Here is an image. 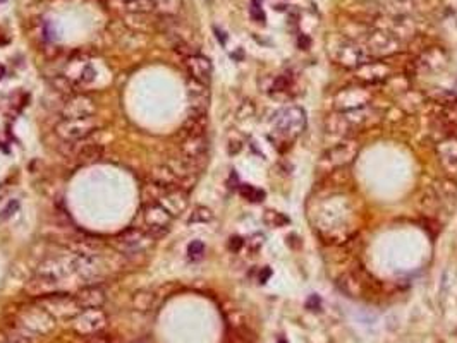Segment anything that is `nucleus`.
I'll return each mask as SVG.
<instances>
[{
  "mask_svg": "<svg viewBox=\"0 0 457 343\" xmlns=\"http://www.w3.org/2000/svg\"><path fill=\"white\" fill-rule=\"evenodd\" d=\"M326 53H328V57L334 64L353 70L370 60V55L366 53L363 45L351 38H345L340 33L328 34V38H326Z\"/></svg>",
  "mask_w": 457,
  "mask_h": 343,
  "instance_id": "obj_1",
  "label": "nucleus"
},
{
  "mask_svg": "<svg viewBox=\"0 0 457 343\" xmlns=\"http://www.w3.org/2000/svg\"><path fill=\"white\" fill-rule=\"evenodd\" d=\"M358 153H359V143L354 138L339 141L337 144L328 148L323 153L318 163V172L321 170L323 174L328 175L330 172L334 170L345 168V166H349L358 158Z\"/></svg>",
  "mask_w": 457,
  "mask_h": 343,
  "instance_id": "obj_2",
  "label": "nucleus"
},
{
  "mask_svg": "<svg viewBox=\"0 0 457 343\" xmlns=\"http://www.w3.org/2000/svg\"><path fill=\"white\" fill-rule=\"evenodd\" d=\"M363 47L370 57L380 60L394 57L395 53H399L400 48H403V42L397 36H394L390 31H387V29L371 28V31L363 40Z\"/></svg>",
  "mask_w": 457,
  "mask_h": 343,
  "instance_id": "obj_3",
  "label": "nucleus"
},
{
  "mask_svg": "<svg viewBox=\"0 0 457 343\" xmlns=\"http://www.w3.org/2000/svg\"><path fill=\"white\" fill-rule=\"evenodd\" d=\"M155 239L148 235L143 228H129L114 237L110 240V245L119 252L120 256H136L147 252L150 247H153Z\"/></svg>",
  "mask_w": 457,
  "mask_h": 343,
  "instance_id": "obj_4",
  "label": "nucleus"
},
{
  "mask_svg": "<svg viewBox=\"0 0 457 343\" xmlns=\"http://www.w3.org/2000/svg\"><path fill=\"white\" fill-rule=\"evenodd\" d=\"M38 306L43 307L55 321H72L83 311L74 295L64 294V292H57V294L38 299Z\"/></svg>",
  "mask_w": 457,
  "mask_h": 343,
  "instance_id": "obj_5",
  "label": "nucleus"
},
{
  "mask_svg": "<svg viewBox=\"0 0 457 343\" xmlns=\"http://www.w3.org/2000/svg\"><path fill=\"white\" fill-rule=\"evenodd\" d=\"M16 322L38 336L50 335V333L55 330V326H57V321L38 304L23 307V309L17 312Z\"/></svg>",
  "mask_w": 457,
  "mask_h": 343,
  "instance_id": "obj_6",
  "label": "nucleus"
},
{
  "mask_svg": "<svg viewBox=\"0 0 457 343\" xmlns=\"http://www.w3.org/2000/svg\"><path fill=\"white\" fill-rule=\"evenodd\" d=\"M334 110L349 112V110L364 108L373 102V91L366 88V84L345 86L334 94Z\"/></svg>",
  "mask_w": 457,
  "mask_h": 343,
  "instance_id": "obj_7",
  "label": "nucleus"
},
{
  "mask_svg": "<svg viewBox=\"0 0 457 343\" xmlns=\"http://www.w3.org/2000/svg\"><path fill=\"white\" fill-rule=\"evenodd\" d=\"M275 130L285 138L287 141L296 139L298 136L303 134L306 127V113L301 107H289L282 110L277 119H275Z\"/></svg>",
  "mask_w": 457,
  "mask_h": 343,
  "instance_id": "obj_8",
  "label": "nucleus"
},
{
  "mask_svg": "<svg viewBox=\"0 0 457 343\" xmlns=\"http://www.w3.org/2000/svg\"><path fill=\"white\" fill-rule=\"evenodd\" d=\"M174 216L163 208L162 204H144L143 206V221H144V232L152 235L155 240L163 237L170 228Z\"/></svg>",
  "mask_w": 457,
  "mask_h": 343,
  "instance_id": "obj_9",
  "label": "nucleus"
},
{
  "mask_svg": "<svg viewBox=\"0 0 457 343\" xmlns=\"http://www.w3.org/2000/svg\"><path fill=\"white\" fill-rule=\"evenodd\" d=\"M97 130V122L93 117L86 119H62L55 125V134L62 141L67 143H76Z\"/></svg>",
  "mask_w": 457,
  "mask_h": 343,
  "instance_id": "obj_10",
  "label": "nucleus"
},
{
  "mask_svg": "<svg viewBox=\"0 0 457 343\" xmlns=\"http://www.w3.org/2000/svg\"><path fill=\"white\" fill-rule=\"evenodd\" d=\"M105 326H107V314L102 311V307L100 309H83L72 319L74 331L86 338L98 335Z\"/></svg>",
  "mask_w": 457,
  "mask_h": 343,
  "instance_id": "obj_11",
  "label": "nucleus"
},
{
  "mask_svg": "<svg viewBox=\"0 0 457 343\" xmlns=\"http://www.w3.org/2000/svg\"><path fill=\"white\" fill-rule=\"evenodd\" d=\"M435 151L445 177L450 180H457V136L442 138L436 143Z\"/></svg>",
  "mask_w": 457,
  "mask_h": 343,
  "instance_id": "obj_12",
  "label": "nucleus"
},
{
  "mask_svg": "<svg viewBox=\"0 0 457 343\" xmlns=\"http://www.w3.org/2000/svg\"><path fill=\"white\" fill-rule=\"evenodd\" d=\"M62 119H86L97 113V103L88 94H72L62 105Z\"/></svg>",
  "mask_w": 457,
  "mask_h": 343,
  "instance_id": "obj_13",
  "label": "nucleus"
},
{
  "mask_svg": "<svg viewBox=\"0 0 457 343\" xmlns=\"http://www.w3.org/2000/svg\"><path fill=\"white\" fill-rule=\"evenodd\" d=\"M356 79L361 81L363 84H381L392 75V69L389 64H385L383 60H368L366 64L359 65L358 69H354Z\"/></svg>",
  "mask_w": 457,
  "mask_h": 343,
  "instance_id": "obj_14",
  "label": "nucleus"
},
{
  "mask_svg": "<svg viewBox=\"0 0 457 343\" xmlns=\"http://www.w3.org/2000/svg\"><path fill=\"white\" fill-rule=\"evenodd\" d=\"M24 292L29 297H34V299H43L47 295L60 292V280L48 275L34 273L24 285Z\"/></svg>",
  "mask_w": 457,
  "mask_h": 343,
  "instance_id": "obj_15",
  "label": "nucleus"
},
{
  "mask_svg": "<svg viewBox=\"0 0 457 343\" xmlns=\"http://www.w3.org/2000/svg\"><path fill=\"white\" fill-rule=\"evenodd\" d=\"M325 132L340 141L353 139L354 136L358 134L356 129L353 127V124L349 122V119L345 117V113L339 112V110H334L332 113H328L325 117Z\"/></svg>",
  "mask_w": 457,
  "mask_h": 343,
  "instance_id": "obj_16",
  "label": "nucleus"
},
{
  "mask_svg": "<svg viewBox=\"0 0 457 343\" xmlns=\"http://www.w3.org/2000/svg\"><path fill=\"white\" fill-rule=\"evenodd\" d=\"M180 153H182L184 158L203 166V161L207 160V153H208L207 136H186V138H182V141H180Z\"/></svg>",
  "mask_w": 457,
  "mask_h": 343,
  "instance_id": "obj_17",
  "label": "nucleus"
},
{
  "mask_svg": "<svg viewBox=\"0 0 457 343\" xmlns=\"http://www.w3.org/2000/svg\"><path fill=\"white\" fill-rule=\"evenodd\" d=\"M158 204H162L163 208L175 218V216H180L186 209H188L189 194H188V190L182 187H172L162 196V199L158 201Z\"/></svg>",
  "mask_w": 457,
  "mask_h": 343,
  "instance_id": "obj_18",
  "label": "nucleus"
},
{
  "mask_svg": "<svg viewBox=\"0 0 457 343\" xmlns=\"http://www.w3.org/2000/svg\"><path fill=\"white\" fill-rule=\"evenodd\" d=\"M447 64V55L440 47H426L419 57L414 60V67L426 70V72H435V70L444 69Z\"/></svg>",
  "mask_w": 457,
  "mask_h": 343,
  "instance_id": "obj_19",
  "label": "nucleus"
},
{
  "mask_svg": "<svg viewBox=\"0 0 457 343\" xmlns=\"http://www.w3.org/2000/svg\"><path fill=\"white\" fill-rule=\"evenodd\" d=\"M74 299H76L81 309H100V307H103L105 300H107V295H105L102 287L93 283L79 289L74 294Z\"/></svg>",
  "mask_w": 457,
  "mask_h": 343,
  "instance_id": "obj_20",
  "label": "nucleus"
},
{
  "mask_svg": "<svg viewBox=\"0 0 457 343\" xmlns=\"http://www.w3.org/2000/svg\"><path fill=\"white\" fill-rule=\"evenodd\" d=\"M188 94L191 103V112L207 113L208 103H210V91L208 84H203L196 79H188Z\"/></svg>",
  "mask_w": 457,
  "mask_h": 343,
  "instance_id": "obj_21",
  "label": "nucleus"
},
{
  "mask_svg": "<svg viewBox=\"0 0 457 343\" xmlns=\"http://www.w3.org/2000/svg\"><path fill=\"white\" fill-rule=\"evenodd\" d=\"M184 64L191 79H196L203 84L210 83V79H212V62H210L207 57L196 53V55H191V57H186Z\"/></svg>",
  "mask_w": 457,
  "mask_h": 343,
  "instance_id": "obj_22",
  "label": "nucleus"
},
{
  "mask_svg": "<svg viewBox=\"0 0 457 343\" xmlns=\"http://www.w3.org/2000/svg\"><path fill=\"white\" fill-rule=\"evenodd\" d=\"M337 287L339 290H342L345 295L353 297V299H358V297H363L368 290V283L364 281V278L356 271H348V273H342L337 278Z\"/></svg>",
  "mask_w": 457,
  "mask_h": 343,
  "instance_id": "obj_23",
  "label": "nucleus"
},
{
  "mask_svg": "<svg viewBox=\"0 0 457 343\" xmlns=\"http://www.w3.org/2000/svg\"><path fill=\"white\" fill-rule=\"evenodd\" d=\"M150 180L155 182V184H158V185H162V187H167V189L182 187V179H180L167 163L153 166L152 174H150Z\"/></svg>",
  "mask_w": 457,
  "mask_h": 343,
  "instance_id": "obj_24",
  "label": "nucleus"
},
{
  "mask_svg": "<svg viewBox=\"0 0 457 343\" xmlns=\"http://www.w3.org/2000/svg\"><path fill=\"white\" fill-rule=\"evenodd\" d=\"M208 129V117L207 113H198L191 112L189 117L186 119V122L180 129V134L184 136H207Z\"/></svg>",
  "mask_w": 457,
  "mask_h": 343,
  "instance_id": "obj_25",
  "label": "nucleus"
},
{
  "mask_svg": "<svg viewBox=\"0 0 457 343\" xmlns=\"http://www.w3.org/2000/svg\"><path fill=\"white\" fill-rule=\"evenodd\" d=\"M4 338H6V343H38L40 340L38 335H34V333L26 330L24 326L17 325L16 321L6 328Z\"/></svg>",
  "mask_w": 457,
  "mask_h": 343,
  "instance_id": "obj_26",
  "label": "nucleus"
},
{
  "mask_svg": "<svg viewBox=\"0 0 457 343\" xmlns=\"http://www.w3.org/2000/svg\"><path fill=\"white\" fill-rule=\"evenodd\" d=\"M397 102H399V107L403 108L406 113H416L428 103V100H426L423 93L414 91V89H408L406 93L399 94Z\"/></svg>",
  "mask_w": 457,
  "mask_h": 343,
  "instance_id": "obj_27",
  "label": "nucleus"
},
{
  "mask_svg": "<svg viewBox=\"0 0 457 343\" xmlns=\"http://www.w3.org/2000/svg\"><path fill=\"white\" fill-rule=\"evenodd\" d=\"M103 158V146L102 144H84L78 149L76 160L83 165L95 163Z\"/></svg>",
  "mask_w": 457,
  "mask_h": 343,
  "instance_id": "obj_28",
  "label": "nucleus"
},
{
  "mask_svg": "<svg viewBox=\"0 0 457 343\" xmlns=\"http://www.w3.org/2000/svg\"><path fill=\"white\" fill-rule=\"evenodd\" d=\"M131 304L139 312H148L153 309L155 306V294L150 290H138L133 294V299H131Z\"/></svg>",
  "mask_w": 457,
  "mask_h": 343,
  "instance_id": "obj_29",
  "label": "nucleus"
},
{
  "mask_svg": "<svg viewBox=\"0 0 457 343\" xmlns=\"http://www.w3.org/2000/svg\"><path fill=\"white\" fill-rule=\"evenodd\" d=\"M426 100H430V102L436 103L438 107H455L457 105V97L454 93L447 91V89H440V88H435L431 89V91L426 94Z\"/></svg>",
  "mask_w": 457,
  "mask_h": 343,
  "instance_id": "obj_30",
  "label": "nucleus"
},
{
  "mask_svg": "<svg viewBox=\"0 0 457 343\" xmlns=\"http://www.w3.org/2000/svg\"><path fill=\"white\" fill-rule=\"evenodd\" d=\"M167 187H162V185L155 184V182H150L147 185H143L141 189V199H143V206L144 204H153V203H158L160 199H162V196L167 193Z\"/></svg>",
  "mask_w": 457,
  "mask_h": 343,
  "instance_id": "obj_31",
  "label": "nucleus"
},
{
  "mask_svg": "<svg viewBox=\"0 0 457 343\" xmlns=\"http://www.w3.org/2000/svg\"><path fill=\"white\" fill-rule=\"evenodd\" d=\"M125 11L129 14H150L155 12V4L153 0H127Z\"/></svg>",
  "mask_w": 457,
  "mask_h": 343,
  "instance_id": "obj_32",
  "label": "nucleus"
},
{
  "mask_svg": "<svg viewBox=\"0 0 457 343\" xmlns=\"http://www.w3.org/2000/svg\"><path fill=\"white\" fill-rule=\"evenodd\" d=\"M263 221L265 225L272 226V228H279V226H285L290 223L289 216L280 213V211H275V209H267L263 213Z\"/></svg>",
  "mask_w": 457,
  "mask_h": 343,
  "instance_id": "obj_33",
  "label": "nucleus"
},
{
  "mask_svg": "<svg viewBox=\"0 0 457 343\" xmlns=\"http://www.w3.org/2000/svg\"><path fill=\"white\" fill-rule=\"evenodd\" d=\"M155 11H158L162 16L174 17L180 11V0H153Z\"/></svg>",
  "mask_w": 457,
  "mask_h": 343,
  "instance_id": "obj_34",
  "label": "nucleus"
},
{
  "mask_svg": "<svg viewBox=\"0 0 457 343\" xmlns=\"http://www.w3.org/2000/svg\"><path fill=\"white\" fill-rule=\"evenodd\" d=\"M213 220V211L207 206H196L189 216V223H210Z\"/></svg>",
  "mask_w": 457,
  "mask_h": 343,
  "instance_id": "obj_35",
  "label": "nucleus"
},
{
  "mask_svg": "<svg viewBox=\"0 0 457 343\" xmlns=\"http://www.w3.org/2000/svg\"><path fill=\"white\" fill-rule=\"evenodd\" d=\"M239 193H241V196H243L244 199L251 201V203H260V201L265 199V193H263V190L256 189V187H253V185H249V184L239 185Z\"/></svg>",
  "mask_w": 457,
  "mask_h": 343,
  "instance_id": "obj_36",
  "label": "nucleus"
},
{
  "mask_svg": "<svg viewBox=\"0 0 457 343\" xmlns=\"http://www.w3.org/2000/svg\"><path fill=\"white\" fill-rule=\"evenodd\" d=\"M389 84L390 89H395L397 94H403L409 89V81L404 78V75H390L389 79L385 81Z\"/></svg>",
  "mask_w": 457,
  "mask_h": 343,
  "instance_id": "obj_37",
  "label": "nucleus"
},
{
  "mask_svg": "<svg viewBox=\"0 0 457 343\" xmlns=\"http://www.w3.org/2000/svg\"><path fill=\"white\" fill-rule=\"evenodd\" d=\"M289 88H290L289 75H277V78L273 79V84H272L273 93H284V91H287Z\"/></svg>",
  "mask_w": 457,
  "mask_h": 343,
  "instance_id": "obj_38",
  "label": "nucleus"
},
{
  "mask_svg": "<svg viewBox=\"0 0 457 343\" xmlns=\"http://www.w3.org/2000/svg\"><path fill=\"white\" fill-rule=\"evenodd\" d=\"M188 254L191 259H199L205 254V244L202 240H193L188 245Z\"/></svg>",
  "mask_w": 457,
  "mask_h": 343,
  "instance_id": "obj_39",
  "label": "nucleus"
},
{
  "mask_svg": "<svg viewBox=\"0 0 457 343\" xmlns=\"http://www.w3.org/2000/svg\"><path fill=\"white\" fill-rule=\"evenodd\" d=\"M249 117H254V105L249 102H244L237 110V119L239 120H246Z\"/></svg>",
  "mask_w": 457,
  "mask_h": 343,
  "instance_id": "obj_40",
  "label": "nucleus"
},
{
  "mask_svg": "<svg viewBox=\"0 0 457 343\" xmlns=\"http://www.w3.org/2000/svg\"><path fill=\"white\" fill-rule=\"evenodd\" d=\"M249 14H251V17H253L256 23H265V12L261 11V7L256 2L253 4V6H251Z\"/></svg>",
  "mask_w": 457,
  "mask_h": 343,
  "instance_id": "obj_41",
  "label": "nucleus"
},
{
  "mask_svg": "<svg viewBox=\"0 0 457 343\" xmlns=\"http://www.w3.org/2000/svg\"><path fill=\"white\" fill-rule=\"evenodd\" d=\"M17 209H19V203H17V201H11V203L7 204V208L2 211V215H0V220H6V218H9V216L16 213Z\"/></svg>",
  "mask_w": 457,
  "mask_h": 343,
  "instance_id": "obj_42",
  "label": "nucleus"
},
{
  "mask_svg": "<svg viewBox=\"0 0 457 343\" xmlns=\"http://www.w3.org/2000/svg\"><path fill=\"white\" fill-rule=\"evenodd\" d=\"M263 242H265V237L263 235H261V234H254L249 239V249L251 251H258L260 247L263 245Z\"/></svg>",
  "mask_w": 457,
  "mask_h": 343,
  "instance_id": "obj_43",
  "label": "nucleus"
},
{
  "mask_svg": "<svg viewBox=\"0 0 457 343\" xmlns=\"http://www.w3.org/2000/svg\"><path fill=\"white\" fill-rule=\"evenodd\" d=\"M244 245V240H243V237H239V235H234V237H230L229 239V249L232 251V252H237L241 247Z\"/></svg>",
  "mask_w": 457,
  "mask_h": 343,
  "instance_id": "obj_44",
  "label": "nucleus"
},
{
  "mask_svg": "<svg viewBox=\"0 0 457 343\" xmlns=\"http://www.w3.org/2000/svg\"><path fill=\"white\" fill-rule=\"evenodd\" d=\"M86 343H115L110 336H105V335H93V336H88Z\"/></svg>",
  "mask_w": 457,
  "mask_h": 343,
  "instance_id": "obj_45",
  "label": "nucleus"
},
{
  "mask_svg": "<svg viewBox=\"0 0 457 343\" xmlns=\"http://www.w3.org/2000/svg\"><path fill=\"white\" fill-rule=\"evenodd\" d=\"M320 306H321V300H320L318 295H311L309 299L306 300V307H308V309H311V311H318Z\"/></svg>",
  "mask_w": 457,
  "mask_h": 343,
  "instance_id": "obj_46",
  "label": "nucleus"
},
{
  "mask_svg": "<svg viewBox=\"0 0 457 343\" xmlns=\"http://www.w3.org/2000/svg\"><path fill=\"white\" fill-rule=\"evenodd\" d=\"M270 276H272V270H270L268 266H265V268L260 271V276H258L260 283H265V281H267Z\"/></svg>",
  "mask_w": 457,
  "mask_h": 343,
  "instance_id": "obj_47",
  "label": "nucleus"
},
{
  "mask_svg": "<svg viewBox=\"0 0 457 343\" xmlns=\"http://www.w3.org/2000/svg\"><path fill=\"white\" fill-rule=\"evenodd\" d=\"M298 45H299V48L301 50H306L311 45V40L308 38V36H304V34H301L299 36V40H298Z\"/></svg>",
  "mask_w": 457,
  "mask_h": 343,
  "instance_id": "obj_48",
  "label": "nucleus"
},
{
  "mask_svg": "<svg viewBox=\"0 0 457 343\" xmlns=\"http://www.w3.org/2000/svg\"><path fill=\"white\" fill-rule=\"evenodd\" d=\"M215 33H217V38L220 40V43L225 45V42H227V36H225V33H222V31H220V29H217V28H215Z\"/></svg>",
  "mask_w": 457,
  "mask_h": 343,
  "instance_id": "obj_49",
  "label": "nucleus"
},
{
  "mask_svg": "<svg viewBox=\"0 0 457 343\" xmlns=\"http://www.w3.org/2000/svg\"><path fill=\"white\" fill-rule=\"evenodd\" d=\"M129 343H153V341L150 340V338L143 336V338H138V340H133V341H129Z\"/></svg>",
  "mask_w": 457,
  "mask_h": 343,
  "instance_id": "obj_50",
  "label": "nucleus"
},
{
  "mask_svg": "<svg viewBox=\"0 0 457 343\" xmlns=\"http://www.w3.org/2000/svg\"><path fill=\"white\" fill-rule=\"evenodd\" d=\"M4 74H6V67H4V65H0V79L4 78Z\"/></svg>",
  "mask_w": 457,
  "mask_h": 343,
  "instance_id": "obj_51",
  "label": "nucleus"
},
{
  "mask_svg": "<svg viewBox=\"0 0 457 343\" xmlns=\"http://www.w3.org/2000/svg\"><path fill=\"white\" fill-rule=\"evenodd\" d=\"M279 343H287V341H285L284 338H280V341H279Z\"/></svg>",
  "mask_w": 457,
  "mask_h": 343,
  "instance_id": "obj_52",
  "label": "nucleus"
},
{
  "mask_svg": "<svg viewBox=\"0 0 457 343\" xmlns=\"http://www.w3.org/2000/svg\"><path fill=\"white\" fill-rule=\"evenodd\" d=\"M4 2H7V0H0V4H4Z\"/></svg>",
  "mask_w": 457,
  "mask_h": 343,
  "instance_id": "obj_53",
  "label": "nucleus"
},
{
  "mask_svg": "<svg viewBox=\"0 0 457 343\" xmlns=\"http://www.w3.org/2000/svg\"><path fill=\"white\" fill-rule=\"evenodd\" d=\"M125 2H127V0H125Z\"/></svg>",
  "mask_w": 457,
  "mask_h": 343,
  "instance_id": "obj_54",
  "label": "nucleus"
}]
</instances>
